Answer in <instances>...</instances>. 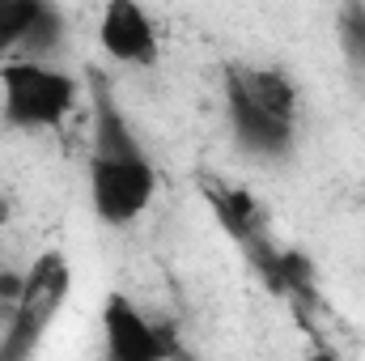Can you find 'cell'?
Listing matches in <instances>:
<instances>
[{
  "label": "cell",
  "mask_w": 365,
  "mask_h": 361,
  "mask_svg": "<svg viewBox=\"0 0 365 361\" xmlns=\"http://www.w3.org/2000/svg\"><path fill=\"white\" fill-rule=\"evenodd\" d=\"M60 39H64V17H60V9H56V4H43V13H38L30 39L21 43V51H30V56H21V60H38V56H47V51H56Z\"/></svg>",
  "instance_id": "10"
},
{
  "label": "cell",
  "mask_w": 365,
  "mask_h": 361,
  "mask_svg": "<svg viewBox=\"0 0 365 361\" xmlns=\"http://www.w3.org/2000/svg\"><path fill=\"white\" fill-rule=\"evenodd\" d=\"M225 81L242 93L251 106L268 111L272 119L293 123L297 119V86L284 68H268V64H230Z\"/></svg>",
  "instance_id": "8"
},
{
  "label": "cell",
  "mask_w": 365,
  "mask_h": 361,
  "mask_svg": "<svg viewBox=\"0 0 365 361\" xmlns=\"http://www.w3.org/2000/svg\"><path fill=\"white\" fill-rule=\"evenodd\" d=\"M204 191H208V200H212V213L221 217V225H225V230L238 238V247H242V251L255 260V268L272 280L280 251H276L272 238H268V221H264V208H259V200H255L251 191H234V187H204Z\"/></svg>",
  "instance_id": "6"
},
{
  "label": "cell",
  "mask_w": 365,
  "mask_h": 361,
  "mask_svg": "<svg viewBox=\"0 0 365 361\" xmlns=\"http://www.w3.org/2000/svg\"><path fill=\"white\" fill-rule=\"evenodd\" d=\"M98 43L110 60L119 64H140L153 68L158 64V30L149 21V13L132 0H110L98 17Z\"/></svg>",
  "instance_id": "5"
},
{
  "label": "cell",
  "mask_w": 365,
  "mask_h": 361,
  "mask_svg": "<svg viewBox=\"0 0 365 361\" xmlns=\"http://www.w3.org/2000/svg\"><path fill=\"white\" fill-rule=\"evenodd\" d=\"M225 111H230V128H234L238 145L251 158H272V162H280V158L293 153V123L272 119L268 111L251 106L230 81H225Z\"/></svg>",
  "instance_id": "7"
},
{
  "label": "cell",
  "mask_w": 365,
  "mask_h": 361,
  "mask_svg": "<svg viewBox=\"0 0 365 361\" xmlns=\"http://www.w3.org/2000/svg\"><path fill=\"white\" fill-rule=\"evenodd\" d=\"M21 289H26V276H17V272H0V306H17V298H21Z\"/></svg>",
  "instance_id": "12"
},
{
  "label": "cell",
  "mask_w": 365,
  "mask_h": 361,
  "mask_svg": "<svg viewBox=\"0 0 365 361\" xmlns=\"http://www.w3.org/2000/svg\"><path fill=\"white\" fill-rule=\"evenodd\" d=\"M38 13H43V0H0V56L21 51Z\"/></svg>",
  "instance_id": "9"
},
{
  "label": "cell",
  "mask_w": 365,
  "mask_h": 361,
  "mask_svg": "<svg viewBox=\"0 0 365 361\" xmlns=\"http://www.w3.org/2000/svg\"><path fill=\"white\" fill-rule=\"evenodd\" d=\"M93 86V153H90V204L98 221L132 225L158 195V171L140 149L132 123L123 119L115 93L102 77Z\"/></svg>",
  "instance_id": "1"
},
{
  "label": "cell",
  "mask_w": 365,
  "mask_h": 361,
  "mask_svg": "<svg viewBox=\"0 0 365 361\" xmlns=\"http://www.w3.org/2000/svg\"><path fill=\"white\" fill-rule=\"evenodd\" d=\"M102 340L106 361H170L179 353L175 332L149 323L123 293H110L102 302Z\"/></svg>",
  "instance_id": "4"
},
{
  "label": "cell",
  "mask_w": 365,
  "mask_h": 361,
  "mask_svg": "<svg viewBox=\"0 0 365 361\" xmlns=\"http://www.w3.org/2000/svg\"><path fill=\"white\" fill-rule=\"evenodd\" d=\"M4 217H9V208H4V204H0V221H4Z\"/></svg>",
  "instance_id": "13"
},
{
  "label": "cell",
  "mask_w": 365,
  "mask_h": 361,
  "mask_svg": "<svg viewBox=\"0 0 365 361\" xmlns=\"http://www.w3.org/2000/svg\"><path fill=\"white\" fill-rule=\"evenodd\" d=\"M81 86L43 64V60H4L0 64V106L13 128H60L73 106H77Z\"/></svg>",
  "instance_id": "3"
},
{
  "label": "cell",
  "mask_w": 365,
  "mask_h": 361,
  "mask_svg": "<svg viewBox=\"0 0 365 361\" xmlns=\"http://www.w3.org/2000/svg\"><path fill=\"white\" fill-rule=\"evenodd\" d=\"M68 285H73V272L68 260L60 251H43L34 255V264L26 272V289L9 315V327L0 336V361H30L38 340L47 336V327L56 323L64 298H68Z\"/></svg>",
  "instance_id": "2"
},
{
  "label": "cell",
  "mask_w": 365,
  "mask_h": 361,
  "mask_svg": "<svg viewBox=\"0 0 365 361\" xmlns=\"http://www.w3.org/2000/svg\"><path fill=\"white\" fill-rule=\"evenodd\" d=\"M340 39H344V51L357 64H365V9L361 4H353V9L340 13Z\"/></svg>",
  "instance_id": "11"
}]
</instances>
